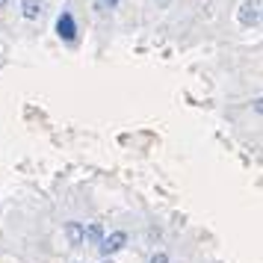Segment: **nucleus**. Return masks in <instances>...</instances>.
<instances>
[{"label": "nucleus", "instance_id": "obj_1", "mask_svg": "<svg viewBox=\"0 0 263 263\" xmlns=\"http://www.w3.org/2000/svg\"><path fill=\"white\" fill-rule=\"evenodd\" d=\"M239 24L246 27H257V21H260V0H246L242 6H239Z\"/></svg>", "mask_w": 263, "mask_h": 263}, {"label": "nucleus", "instance_id": "obj_7", "mask_svg": "<svg viewBox=\"0 0 263 263\" xmlns=\"http://www.w3.org/2000/svg\"><path fill=\"white\" fill-rule=\"evenodd\" d=\"M119 0H95V9H101V12H107V9H112Z\"/></svg>", "mask_w": 263, "mask_h": 263}, {"label": "nucleus", "instance_id": "obj_6", "mask_svg": "<svg viewBox=\"0 0 263 263\" xmlns=\"http://www.w3.org/2000/svg\"><path fill=\"white\" fill-rule=\"evenodd\" d=\"M21 9H24V18H39L42 15V0H21Z\"/></svg>", "mask_w": 263, "mask_h": 263}, {"label": "nucleus", "instance_id": "obj_5", "mask_svg": "<svg viewBox=\"0 0 263 263\" xmlns=\"http://www.w3.org/2000/svg\"><path fill=\"white\" fill-rule=\"evenodd\" d=\"M101 239H104V228L98 225V222L83 228V242H101Z\"/></svg>", "mask_w": 263, "mask_h": 263}, {"label": "nucleus", "instance_id": "obj_3", "mask_svg": "<svg viewBox=\"0 0 263 263\" xmlns=\"http://www.w3.org/2000/svg\"><path fill=\"white\" fill-rule=\"evenodd\" d=\"M57 33H60V39H65V42H74V39H77V24H74L71 12H62L60 18H57Z\"/></svg>", "mask_w": 263, "mask_h": 263}, {"label": "nucleus", "instance_id": "obj_4", "mask_svg": "<svg viewBox=\"0 0 263 263\" xmlns=\"http://www.w3.org/2000/svg\"><path fill=\"white\" fill-rule=\"evenodd\" d=\"M65 234H68V242L71 246H83V225L80 222H68L65 225Z\"/></svg>", "mask_w": 263, "mask_h": 263}, {"label": "nucleus", "instance_id": "obj_8", "mask_svg": "<svg viewBox=\"0 0 263 263\" xmlns=\"http://www.w3.org/2000/svg\"><path fill=\"white\" fill-rule=\"evenodd\" d=\"M151 263H168V257L160 251V254H154V257H151Z\"/></svg>", "mask_w": 263, "mask_h": 263}, {"label": "nucleus", "instance_id": "obj_2", "mask_svg": "<svg viewBox=\"0 0 263 263\" xmlns=\"http://www.w3.org/2000/svg\"><path fill=\"white\" fill-rule=\"evenodd\" d=\"M124 242H127V234L124 231H116V234H109V237L101 239V254L109 257V254H116V251L124 249Z\"/></svg>", "mask_w": 263, "mask_h": 263}]
</instances>
